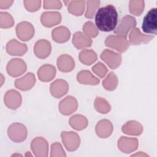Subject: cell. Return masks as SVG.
I'll list each match as a JSON object with an SVG mask.
<instances>
[{"instance_id": "cell-1", "label": "cell", "mask_w": 157, "mask_h": 157, "mask_svg": "<svg viewBox=\"0 0 157 157\" xmlns=\"http://www.w3.org/2000/svg\"><path fill=\"white\" fill-rule=\"evenodd\" d=\"M118 21V13L115 7L111 5L99 9L95 15V23L98 29L109 32L115 29Z\"/></svg>"}, {"instance_id": "cell-2", "label": "cell", "mask_w": 157, "mask_h": 157, "mask_svg": "<svg viewBox=\"0 0 157 157\" xmlns=\"http://www.w3.org/2000/svg\"><path fill=\"white\" fill-rule=\"evenodd\" d=\"M142 30L144 33L148 34H157V9L153 8L150 9L144 18Z\"/></svg>"}, {"instance_id": "cell-3", "label": "cell", "mask_w": 157, "mask_h": 157, "mask_svg": "<svg viewBox=\"0 0 157 157\" xmlns=\"http://www.w3.org/2000/svg\"><path fill=\"white\" fill-rule=\"evenodd\" d=\"M7 134L9 138L15 142H21L26 139L28 131L25 125L20 123H14L9 126Z\"/></svg>"}, {"instance_id": "cell-4", "label": "cell", "mask_w": 157, "mask_h": 157, "mask_svg": "<svg viewBox=\"0 0 157 157\" xmlns=\"http://www.w3.org/2000/svg\"><path fill=\"white\" fill-rule=\"evenodd\" d=\"M105 44L107 47L121 53L125 52L129 46L126 37L120 35L109 36L106 38Z\"/></svg>"}, {"instance_id": "cell-5", "label": "cell", "mask_w": 157, "mask_h": 157, "mask_svg": "<svg viewBox=\"0 0 157 157\" xmlns=\"http://www.w3.org/2000/svg\"><path fill=\"white\" fill-rule=\"evenodd\" d=\"M63 143L68 151L77 150L80 145V139L78 135L72 131H63L61 134Z\"/></svg>"}, {"instance_id": "cell-6", "label": "cell", "mask_w": 157, "mask_h": 157, "mask_svg": "<svg viewBox=\"0 0 157 157\" xmlns=\"http://www.w3.org/2000/svg\"><path fill=\"white\" fill-rule=\"evenodd\" d=\"M7 72L12 77H16L22 75L26 70L25 62L19 58H13L7 64Z\"/></svg>"}, {"instance_id": "cell-7", "label": "cell", "mask_w": 157, "mask_h": 157, "mask_svg": "<svg viewBox=\"0 0 157 157\" xmlns=\"http://www.w3.org/2000/svg\"><path fill=\"white\" fill-rule=\"evenodd\" d=\"M16 33L20 40L27 41L34 36V28L31 23L22 21L17 25Z\"/></svg>"}, {"instance_id": "cell-8", "label": "cell", "mask_w": 157, "mask_h": 157, "mask_svg": "<svg viewBox=\"0 0 157 157\" xmlns=\"http://www.w3.org/2000/svg\"><path fill=\"white\" fill-rule=\"evenodd\" d=\"M31 147L36 156H47L48 145L47 141L44 138L37 137L34 139L31 142Z\"/></svg>"}, {"instance_id": "cell-9", "label": "cell", "mask_w": 157, "mask_h": 157, "mask_svg": "<svg viewBox=\"0 0 157 157\" xmlns=\"http://www.w3.org/2000/svg\"><path fill=\"white\" fill-rule=\"evenodd\" d=\"M136 25V21L135 18L131 15H126L121 20L118 26L115 29L114 33L126 37L129 30Z\"/></svg>"}, {"instance_id": "cell-10", "label": "cell", "mask_w": 157, "mask_h": 157, "mask_svg": "<svg viewBox=\"0 0 157 157\" xmlns=\"http://www.w3.org/2000/svg\"><path fill=\"white\" fill-rule=\"evenodd\" d=\"M100 57L112 69L118 67L121 62V55L109 49L104 50L101 53Z\"/></svg>"}, {"instance_id": "cell-11", "label": "cell", "mask_w": 157, "mask_h": 157, "mask_svg": "<svg viewBox=\"0 0 157 157\" xmlns=\"http://www.w3.org/2000/svg\"><path fill=\"white\" fill-rule=\"evenodd\" d=\"M78 107V103L76 99L72 96H68L61 100L58 105L59 112L64 115H69L74 113Z\"/></svg>"}, {"instance_id": "cell-12", "label": "cell", "mask_w": 157, "mask_h": 157, "mask_svg": "<svg viewBox=\"0 0 157 157\" xmlns=\"http://www.w3.org/2000/svg\"><path fill=\"white\" fill-rule=\"evenodd\" d=\"M4 103L10 109H17L21 104V96L17 91L10 90L4 96Z\"/></svg>"}, {"instance_id": "cell-13", "label": "cell", "mask_w": 157, "mask_h": 157, "mask_svg": "<svg viewBox=\"0 0 157 157\" xmlns=\"http://www.w3.org/2000/svg\"><path fill=\"white\" fill-rule=\"evenodd\" d=\"M68 90L69 85L67 82L63 79L56 80L50 85V93L56 98H59L65 95Z\"/></svg>"}, {"instance_id": "cell-14", "label": "cell", "mask_w": 157, "mask_h": 157, "mask_svg": "<svg viewBox=\"0 0 157 157\" xmlns=\"http://www.w3.org/2000/svg\"><path fill=\"white\" fill-rule=\"evenodd\" d=\"M118 148L125 153H131L138 147V140L136 138L121 137L118 141Z\"/></svg>"}, {"instance_id": "cell-15", "label": "cell", "mask_w": 157, "mask_h": 157, "mask_svg": "<svg viewBox=\"0 0 157 157\" xmlns=\"http://www.w3.org/2000/svg\"><path fill=\"white\" fill-rule=\"evenodd\" d=\"M40 21L44 26L50 28L61 22V15L58 12H45L42 14Z\"/></svg>"}, {"instance_id": "cell-16", "label": "cell", "mask_w": 157, "mask_h": 157, "mask_svg": "<svg viewBox=\"0 0 157 157\" xmlns=\"http://www.w3.org/2000/svg\"><path fill=\"white\" fill-rule=\"evenodd\" d=\"M50 42L45 39H41L36 42L34 47V52L36 56L40 59L48 56L51 52Z\"/></svg>"}, {"instance_id": "cell-17", "label": "cell", "mask_w": 157, "mask_h": 157, "mask_svg": "<svg viewBox=\"0 0 157 157\" xmlns=\"http://www.w3.org/2000/svg\"><path fill=\"white\" fill-rule=\"evenodd\" d=\"M35 82L36 78L34 74L28 72L21 78L15 80L14 85L17 88L21 91H26L30 90L34 85Z\"/></svg>"}, {"instance_id": "cell-18", "label": "cell", "mask_w": 157, "mask_h": 157, "mask_svg": "<svg viewBox=\"0 0 157 157\" xmlns=\"http://www.w3.org/2000/svg\"><path fill=\"white\" fill-rule=\"evenodd\" d=\"M28 50L27 45L19 42L16 39H12L6 44V51L11 55L22 56Z\"/></svg>"}, {"instance_id": "cell-19", "label": "cell", "mask_w": 157, "mask_h": 157, "mask_svg": "<svg viewBox=\"0 0 157 157\" xmlns=\"http://www.w3.org/2000/svg\"><path fill=\"white\" fill-rule=\"evenodd\" d=\"M154 38L152 35H146L142 34L139 28H133L129 35V43L132 45H140L142 43H148Z\"/></svg>"}, {"instance_id": "cell-20", "label": "cell", "mask_w": 157, "mask_h": 157, "mask_svg": "<svg viewBox=\"0 0 157 157\" xmlns=\"http://www.w3.org/2000/svg\"><path fill=\"white\" fill-rule=\"evenodd\" d=\"M113 127L112 123L106 119L99 121L96 126V134L101 138L109 137L113 131Z\"/></svg>"}, {"instance_id": "cell-21", "label": "cell", "mask_w": 157, "mask_h": 157, "mask_svg": "<svg viewBox=\"0 0 157 157\" xmlns=\"http://www.w3.org/2000/svg\"><path fill=\"white\" fill-rule=\"evenodd\" d=\"M57 66L59 70L61 72H67L74 69L75 62L71 56L64 54L58 57L57 59Z\"/></svg>"}, {"instance_id": "cell-22", "label": "cell", "mask_w": 157, "mask_h": 157, "mask_svg": "<svg viewBox=\"0 0 157 157\" xmlns=\"http://www.w3.org/2000/svg\"><path fill=\"white\" fill-rule=\"evenodd\" d=\"M56 69L50 64H45L41 66L37 71V75L40 80L42 82H49L55 76Z\"/></svg>"}, {"instance_id": "cell-23", "label": "cell", "mask_w": 157, "mask_h": 157, "mask_svg": "<svg viewBox=\"0 0 157 157\" xmlns=\"http://www.w3.org/2000/svg\"><path fill=\"white\" fill-rule=\"evenodd\" d=\"M72 44L77 49H82L91 45V39L81 32H76L72 39Z\"/></svg>"}, {"instance_id": "cell-24", "label": "cell", "mask_w": 157, "mask_h": 157, "mask_svg": "<svg viewBox=\"0 0 157 157\" xmlns=\"http://www.w3.org/2000/svg\"><path fill=\"white\" fill-rule=\"evenodd\" d=\"M52 36L55 42L63 43L69 40L71 36V33L66 27L61 26L52 30Z\"/></svg>"}, {"instance_id": "cell-25", "label": "cell", "mask_w": 157, "mask_h": 157, "mask_svg": "<svg viewBox=\"0 0 157 157\" xmlns=\"http://www.w3.org/2000/svg\"><path fill=\"white\" fill-rule=\"evenodd\" d=\"M77 81L82 84L95 85L99 84V79L94 76L88 71H82L79 72L77 75Z\"/></svg>"}, {"instance_id": "cell-26", "label": "cell", "mask_w": 157, "mask_h": 157, "mask_svg": "<svg viewBox=\"0 0 157 157\" xmlns=\"http://www.w3.org/2000/svg\"><path fill=\"white\" fill-rule=\"evenodd\" d=\"M122 131L129 135L139 136L143 131V127L140 123L136 121H129L122 126Z\"/></svg>"}, {"instance_id": "cell-27", "label": "cell", "mask_w": 157, "mask_h": 157, "mask_svg": "<svg viewBox=\"0 0 157 157\" xmlns=\"http://www.w3.org/2000/svg\"><path fill=\"white\" fill-rule=\"evenodd\" d=\"M69 123L71 126L75 130H82L88 125L86 118L82 115H75L70 118Z\"/></svg>"}, {"instance_id": "cell-28", "label": "cell", "mask_w": 157, "mask_h": 157, "mask_svg": "<svg viewBox=\"0 0 157 157\" xmlns=\"http://www.w3.org/2000/svg\"><path fill=\"white\" fill-rule=\"evenodd\" d=\"M79 59L83 64L90 65L97 60V55L93 50L85 49L80 53Z\"/></svg>"}, {"instance_id": "cell-29", "label": "cell", "mask_w": 157, "mask_h": 157, "mask_svg": "<svg viewBox=\"0 0 157 157\" xmlns=\"http://www.w3.org/2000/svg\"><path fill=\"white\" fill-rule=\"evenodd\" d=\"M85 4V1H72L67 7L68 12L74 15L80 16L84 12Z\"/></svg>"}, {"instance_id": "cell-30", "label": "cell", "mask_w": 157, "mask_h": 157, "mask_svg": "<svg viewBox=\"0 0 157 157\" xmlns=\"http://www.w3.org/2000/svg\"><path fill=\"white\" fill-rule=\"evenodd\" d=\"M118 82V78L115 74L113 72H110L102 81V85L105 90L112 91L116 88Z\"/></svg>"}, {"instance_id": "cell-31", "label": "cell", "mask_w": 157, "mask_h": 157, "mask_svg": "<svg viewBox=\"0 0 157 157\" xmlns=\"http://www.w3.org/2000/svg\"><path fill=\"white\" fill-rule=\"evenodd\" d=\"M95 109L101 113H107L111 109L109 102L104 98L97 97L94 103Z\"/></svg>"}, {"instance_id": "cell-32", "label": "cell", "mask_w": 157, "mask_h": 157, "mask_svg": "<svg viewBox=\"0 0 157 157\" xmlns=\"http://www.w3.org/2000/svg\"><path fill=\"white\" fill-rule=\"evenodd\" d=\"M144 6V1H130L129 6V12L134 15L139 16L142 13Z\"/></svg>"}, {"instance_id": "cell-33", "label": "cell", "mask_w": 157, "mask_h": 157, "mask_svg": "<svg viewBox=\"0 0 157 157\" xmlns=\"http://www.w3.org/2000/svg\"><path fill=\"white\" fill-rule=\"evenodd\" d=\"M13 25L14 21L10 13L6 12H0V26L1 28H9Z\"/></svg>"}, {"instance_id": "cell-34", "label": "cell", "mask_w": 157, "mask_h": 157, "mask_svg": "<svg viewBox=\"0 0 157 157\" xmlns=\"http://www.w3.org/2000/svg\"><path fill=\"white\" fill-rule=\"evenodd\" d=\"M86 10L85 12V17L88 18L93 17L94 13L97 9L100 6L99 1H87L86 2Z\"/></svg>"}, {"instance_id": "cell-35", "label": "cell", "mask_w": 157, "mask_h": 157, "mask_svg": "<svg viewBox=\"0 0 157 157\" xmlns=\"http://www.w3.org/2000/svg\"><path fill=\"white\" fill-rule=\"evenodd\" d=\"M83 31L86 36L90 37H95L99 33L98 28L91 21H87L85 23L83 26Z\"/></svg>"}, {"instance_id": "cell-36", "label": "cell", "mask_w": 157, "mask_h": 157, "mask_svg": "<svg viewBox=\"0 0 157 157\" xmlns=\"http://www.w3.org/2000/svg\"><path fill=\"white\" fill-rule=\"evenodd\" d=\"M66 156V155L65 153V151L59 143L55 142L52 145L50 156Z\"/></svg>"}, {"instance_id": "cell-37", "label": "cell", "mask_w": 157, "mask_h": 157, "mask_svg": "<svg viewBox=\"0 0 157 157\" xmlns=\"http://www.w3.org/2000/svg\"><path fill=\"white\" fill-rule=\"evenodd\" d=\"M92 70L94 74L101 78H104L107 72V67L101 62L98 63L94 66H93Z\"/></svg>"}, {"instance_id": "cell-38", "label": "cell", "mask_w": 157, "mask_h": 157, "mask_svg": "<svg viewBox=\"0 0 157 157\" xmlns=\"http://www.w3.org/2000/svg\"><path fill=\"white\" fill-rule=\"evenodd\" d=\"M24 6L26 9L29 12H35L37 10L41 4L40 1H24Z\"/></svg>"}, {"instance_id": "cell-39", "label": "cell", "mask_w": 157, "mask_h": 157, "mask_svg": "<svg viewBox=\"0 0 157 157\" xmlns=\"http://www.w3.org/2000/svg\"><path fill=\"white\" fill-rule=\"evenodd\" d=\"M43 2L45 9H59L62 7L60 1H44Z\"/></svg>"}, {"instance_id": "cell-40", "label": "cell", "mask_w": 157, "mask_h": 157, "mask_svg": "<svg viewBox=\"0 0 157 157\" xmlns=\"http://www.w3.org/2000/svg\"><path fill=\"white\" fill-rule=\"evenodd\" d=\"M13 1L11 0H0V8L1 9H7L12 6Z\"/></svg>"}, {"instance_id": "cell-41", "label": "cell", "mask_w": 157, "mask_h": 157, "mask_svg": "<svg viewBox=\"0 0 157 157\" xmlns=\"http://www.w3.org/2000/svg\"><path fill=\"white\" fill-rule=\"evenodd\" d=\"M131 156H148V155H147V154H145V153H141L140 151H139V153H136V154L132 155H131Z\"/></svg>"}, {"instance_id": "cell-42", "label": "cell", "mask_w": 157, "mask_h": 157, "mask_svg": "<svg viewBox=\"0 0 157 157\" xmlns=\"http://www.w3.org/2000/svg\"><path fill=\"white\" fill-rule=\"evenodd\" d=\"M21 156V155H20V154H14V155H12V156Z\"/></svg>"}]
</instances>
